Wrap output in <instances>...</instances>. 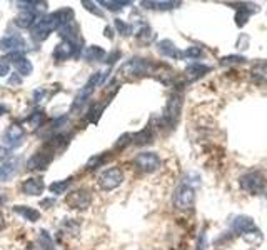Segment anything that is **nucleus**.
<instances>
[{
  "label": "nucleus",
  "mask_w": 267,
  "mask_h": 250,
  "mask_svg": "<svg viewBox=\"0 0 267 250\" xmlns=\"http://www.w3.org/2000/svg\"><path fill=\"white\" fill-rule=\"evenodd\" d=\"M70 184H72V177L64 178V180H56V182H52L50 185H48V190H50L54 195H62L68 190Z\"/></svg>",
  "instance_id": "26"
},
{
  "label": "nucleus",
  "mask_w": 267,
  "mask_h": 250,
  "mask_svg": "<svg viewBox=\"0 0 267 250\" xmlns=\"http://www.w3.org/2000/svg\"><path fill=\"white\" fill-rule=\"evenodd\" d=\"M27 124H28V127H30V130H37L38 127H42V124H44V112L37 110V112L30 114V115H28V118H27Z\"/></svg>",
  "instance_id": "31"
},
{
  "label": "nucleus",
  "mask_w": 267,
  "mask_h": 250,
  "mask_svg": "<svg viewBox=\"0 0 267 250\" xmlns=\"http://www.w3.org/2000/svg\"><path fill=\"white\" fill-rule=\"evenodd\" d=\"M28 47H27V42L24 40L18 34H12V35H6L4 38H0V50H4V52H26Z\"/></svg>",
  "instance_id": "11"
},
{
  "label": "nucleus",
  "mask_w": 267,
  "mask_h": 250,
  "mask_svg": "<svg viewBox=\"0 0 267 250\" xmlns=\"http://www.w3.org/2000/svg\"><path fill=\"white\" fill-rule=\"evenodd\" d=\"M10 74V62L7 57H0V77H7Z\"/></svg>",
  "instance_id": "38"
},
{
  "label": "nucleus",
  "mask_w": 267,
  "mask_h": 250,
  "mask_svg": "<svg viewBox=\"0 0 267 250\" xmlns=\"http://www.w3.org/2000/svg\"><path fill=\"white\" fill-rule=\"evenodd\" d=\"M40 205H42V207H46V208H50V205H54V198H46V200H42Z\"/></svg>",
  "instance_id": "41"
},
{
  "label": "nucleus",
  "mask_w": 267,
  "mask_h": 250,
  "mask_svg": "<svg viewBox=\"0 0 267 250\" xmlns=\"http://www.w3.org/2000/svg\"><path fill=\"white\" fill-rule=\"evenodd\" d=\"M107 52L98 45H88V47L84 48L82 57L87 60V62H102L106 58Z\"/></svg>",
  "instance_id": "21"
},
{
  "label": "nucleus",
  "mask_w": 267,
  "mask_h": 250,
  "mask_svg": "<svg viewBox=\"0 0 267 250\" xmlns=\"http://www.w3.org/2000/svg\"><path fill=\"white\" fill-rule=\"evenodd\" d=\"M154 38H156V34H154V30L149 27V25H144V27L137 32V40L142 42V44H150Z\"/></svg>",
  "instance_id": "30"
},
{
  "label": "nucleus",
  "mask_w": 267,
  "mask_h": 250,
  "mask_svg": "<svg viewBox=\"0 0 267 250\" xmlns=\"http://www.w3.org/2000/svg\"><path fill=\"white\" fill-rule=\"evenodd\" d=\"M239 185L244 192L250 195H259L267 187V178L260 170H252V172H247L242 175L239 178Z\"/></svg>",
  "instance_id": "1"
},
{
  "label": "nucleus",
  "mask_w": 267,
  "mask_h": 250,
  "mask_svg": "<svg viewBox=\"0 0 267 250\" xmlns=\"http://www.w3.org/2000/svg\"><path fill=\"white\" fill-rule=\"evenodd\" d=\"M54 157H56V152L48 147H44L40 150H37V152L27 160V168L34 170V172H44V170H47L48 165L54 162Z\"/></svg>",
  "instance_id": "5"
},
{
  "label": "nucleus",
  "mask_w": 267,
  "mask_h": 250,
  "mask_svg": "<svg viewBox=\"0 0 267 250\" xmlns=\"http://www.w3.org/2000/svg\"><path fill=\"white\" fill-rule=\"evenodd\" d=\"M106 37H107V38H114V28L106 27Z\"/></svg>",
  "instance_id": "43"
},
{
  "label": "nucleus",
  "mask_w": 267,
  "mask_h": 250,
  "mask_svg": "<svg viewBox=\"0 0 267 250\" xmlns=\"http://www.w3.org/2000/svg\"><path fill=\"white\" fill-rule=\"evenodd\" d=\"M130 144H132V134H124V135L118 137L116 145H114V148H116V150H124L127 145H130Z\"/></svg>",
  "instance_id": "34"
},
{
  "label": "nucleus",
  "mask_w": 267,
  "mask_h": 250,
  "mask_svg": "<svg viewBox=\"0 0 267 250\" xmlns=\"http://www.w3.org/2000/svg\"><path fill=\"white\" fill-rule=\"evenodd\" d=\"M182 104H184V100H182V95L179 92H174L169 97L166 110H164V115H162V124H164L166 127L174 128L177 125V122H179V118H180Z\"/></svg>",
  "instance_id": "3"
},
{
  "label": "nucleus",
  "mask_w": 267,
  "mask_h": 250,
  "mask_svg": "<svg viewBox=\"0 0 267 250\" xmlns=\"http://www.w3.org/2000/svg\"><path fill=\"white\" fill-rule=\"evenodd\" d=\"M26 138V128L20 124H10L4 132V144L6 148H17L24 144Z\"/></svg>",
  "instance_id": "9"
},
{
  "label": "nucleus",
  "mask_w": 267,
  "mask_h": 250,
  "mask_svg": "<svg viewBox=\"0 0 267 250\" xmlns=\"http://www.w3.org/2000/svg\"><path fill=\"white\" fill-rule=\"evenodd\" d=\"M2 204H4V198H2V197H0V205H2Z\"/></svg>",
  "instance_id": "46"
},
{
  "label": "nucleus",
  "mask_w": 267,
  "mask_h": 250,
  "mask_svg": "<svg viewBox=\"0 0 267 250\" xmlns=\"http://www.w3.org/2000/svg\"><path fill=\"white\" fill-rule=\"evenodd\" d=\"M250 78L259 85L267 84V62H257L252 65Z\"/></svg>",
  "instance_id": "23"
},
{
  "label": "nucleus",
  "mask_w": 267,
  "mask_h": 250,
  "mask_svg": "<svg viewBox=\"0 0 267 250\" xmlns=\"http://www.w3.org/2000/svg\"><path fill=\"white\" fill-rule=\"evenodd\" d=\"M210 67H207V65L200 64V62H194L190 64L189 67L186 68V77L190 80V82H194V80H199L200 77H204L206 74L210 72Z\"/></svg>",
  "instance_id": "20"
},
{
  "label": "nucleus",
  "mask_w": 267,
  "mask_h": 250,
  "mask_svg": "<svg viewBox=\"0 0 267 250\" xmlns=\"http://www.w3.org/2000/svg\"><path fill=\"white\" fill-rule=\"evenodd\" d=\"M114 27H116V30L122 35V37H128V35L132 34V25L127 24V22H124L122 18H116V20H114Z\"/></svg>",
  "instance_id": "32"
},
{
  "label": "nucleus",
  "mask_w": 267,
  "mask_h": 250,
  "mask_svg": "<svg viewBox=\"0 0 267 250\" xmlns=\"http://www.w3.org/2000/svg\"><path fill=\"white\" fill-rule=\"evenodd\" d=\"M250 14H249V8L246 7H239L236 12V24L237 27H244V25L247 24V20H249Z\"/></svg>",
  "instance_id": "33"
},
{
  "label": "nucleus",
  "mask_w": 267,
  "mask_h": 250,
  "mask_svg": "<svg viewBox=\"0 0 267 250\" xmlns=\"http://www.w3.org/2000/svg\"><path fill=\"white\" fill-rule=\"evenodd\" d=\"M7 58H8V62H10V65H14V67H16V70L22 75V77H28V75H32L34 65H32V62L24 54L12 52V54L7 55Z\"/></svg>",
  "instance_id": "12"
},
{
  "label": "nucleus",
  "mask_w": 267,
  "mask_h": 250,
  "mask_svg": "<svg viewBox=\"0 0 267 250\" xmlns=\"http://www.w3.org/2000/svg\"><path fill=\"white\" fill-rule=\"evenodd\" d=\"M246 58L242 55H227V57L220 58V65H232V64H244Z\"/></svg>",
  "instance_id": "35"
},
{
  "label": "nucleus",
  "mask_w": 267,
  "mask_h": 250,
  "mask_svg": "<svg viewBox=\"0 0 267 250\" xmlns=\"http://www.w3.org/2000/svg\"><path fill=\"white\" fill-rule=\"evenodd\" d=\"M152 64L147 58H132L127 64L122 65L120 74L124 75H134V77H139V75L150 74Z\"/></svg>",
  "instance_id": "10"
},
{
  "label": "nucleus",
  "mask_w": 267,
  "mask_h": 250,
  "mask_svg": "<svg viewBox=\"0 0 267 250\" xmlns=\"http://www.w3.org/2000/svg\"><path fill=\"white\" fill-rule=\"evenodd\" d=\"M196 202V192L189 180H182V184L174 192V205L179 210H190Z\"/></svg>",
  "instance_id": "4"
},
{
  "label": "nucleus",
  "mask_w": 267,
  "mask_h": 250,
  "mask_svg": "<svg viewBox=\"0 0 267 250\" xmlns=\"http://www.w3.org/2000/svg\"><path fill=\"white\" fill-rule=\"evenodd\" d=\"M20 190L22 194L30 195V197H38L46 190V184H44V180L40 177H28L22 182Z\"/></svg>",
  "instance_id": "15"
},
{
  "label": "nucleus",
  "mask_w": 267,
  "mask_h": 250,
  "mask_svg": "<svg viewBox=\"0 0 267 250\" xmlns=\"http://www.w3.org/2000/svg\"><path fill=\"white\" fill-rule=\"evenodd\" d=\"M14 212L18 214L20 217H24L27 222H32V224L37 222V220H40V212L34 207H28V205H16V207H14Z\"/></svg>",
  "instance_id": "25"
},
{
  "label": "nucleus",
  "mask_w": 267,
  "mask_h": 250,
  "mask_svg": "<svg viewBox=\"0 0 267 250\" xmlns=\"http://www.w3.org/2000/svg\"><path fill=\"white\" fill-rule=\"evenodd\" d=\"M232 228H234V232L239 235L259 234V230H257L256 224H254V218L247 217V215H237V217L232 220Z\"/></svg>",
  "instance_id": "13"
},
{
  "label": "nucleus",
  "mask_w": 267,
  "mask_h": 250,
  "mask_svg": "<svg viewBox=\"0 0 267 250\" xmlns=\"http://www.w3.org/2000/svg\"><path fill=\"white\" fill-rule=\"evenodd\" d=\"M157 50H159V54L164 55V57L180 58V50L176 47L172 40H160V42L157 44Z\"/></svg>",
  "instance_id": "22"
},
{
  "label": "nucleus",
  "mask_w": 267,
  "mask_h": 250,
  "mask_svg": "<svg viewBox=\"0 0 267 250\" xmlns=\"http://www.w3.org/2000/svg\"><path fill=\"white\" fill-rule=\"evenodd\" d=\"M20 82H22L20 77H17V74H14V75H12V78H10V84H17V85H20Z\"/></svg>",
  "instance_id": "42"
},
{
  "label": "nucleus",
  "mask_w": 267,
  "mask_h": 250,
  "mask_svg": "<svg viewBox=\"0 0 267 250\" xmlns=\"http://www.w3.org/2000/svg\"><path fill=\"white\" fill-rule=\"evenodd\" d=\"M154 142V127L149 124L146 128H142L140 132L132 135V144L139 145V147H144V145H149Z\"/></svg>",
  "instance_id": "19"
},
{
  "label": "nucleus",
  "mask_w": 267,
  "mask_h": 250,
  "mask_svg": "<svg viewBox=\"0 0 267 250\" xmlns=\"http://www.w3.org/2000/svg\"><path fill=\"white\" fill-rule=\"evenodd\" d=\"M140 5L150 10H170L179 7L180 2H149V0H144V2H140Z\"/></svg>",
  "instance_id": "28"
},
{
  "label": "nucleus",
  "mask_w": 267,
  "mask_h": 250,
  "mask_svg": "<svg viewBox=\"0 0 267 250\" xmlns=\"http://www.w3.org/2000/svg\"><path fill=\"white\" fill-rule=\"evenodd\" d=\"M37 14L34 12V10H30V8H26V10H22L20 14L17 15L16 17V25L18 28H32L34 25H36V22H37Z\"/></svg>",
  "instance_id": "18"
},
{
  "label": "nucleus",
  "mask_w": 267,
  "mask_h": 250,
  "mask_svg": "<svg viewBox=\"0 0 267 250\" xmlns=\"http://www.w3.org/2000/svg\"><path fill=\"white\" fill-rule=\"evenodd\" d=\"M160 157L156 152H142L134 158V167L142 174H154L160 167Z\"/></svg>",
  "instance_id": "7"
},
{
  "label": "nucleus",
  "mask_w": 267,
  "mask_h": 250,
  "mask_svg": "<svg viewBox=\"0 0 267 250\" xmlns=\"http://www.w3.org/2000/svg\"><path fill=\"white\" fill-rule=\"evenodd\" d=\"M108 158H110V155H108L107 152L94 155V157L88 158V162H87V170H97V168H100L102 165H106V164L108 162Z\"/></svg>",
  "instance_id": "27"
},
{
  "label": "nucleus",
  "mask_w": 267,
  "mask_h": 250,
  "mask_svg": "<svg viewBox=\"0 0 267 250\" xmlns=\"http://www.w3.org/2000/svg\"><path fill=\"white\" fill-rule=\"evenodd\" d=\"M122 182H124V172L118 167L106 168L98 175V187L106 190V192H110V190H116L117 187H120Z\"/></svg>",
  "instance_id": "6"
},
{
  "label": "nucleus",
  "mask_w": 267,
  "mask_h": 250,
  "mask_svg": "<svg viewBox=\"0 0 267 250\" xmlns=\"http://www.w3.org/2000/svg\"><path fill=\"white\" fill-rule=\"evenodd\" d=\"M132 2H124V0H117V2H114V0H100L98 5H104L107 10H110V12H118V10H122L124 7H128Z\"/></svg>",
  "instance_id": "29"
},
{
  "label": "nucleus",
  "mask_w": 267,
  "mask_h": 250,
  "mask_svg": "<svg viewBox=\"0 0 267 250\" xmlns=\"http://www.w3.org/2000/svg\"><path fill=\"white\" fill-rule=\"evenodd\" d=\"M57 34L60 35L62 40H68V42H74L78 45V38H80V28H78V24L76 20H72V22L66 24L64 27H60L57 30Z\"/></svg>",
  "instance_id": "16"
},
{
  "label": "nucleus",
  "mask_w": 267,
  "mask_h": 250,
  "mask_svg": "<svg viewBox=\"0 0 267 250\" xmlns=\"http://www.w3.org/2000/svg\"><path fill=\"white\" fill-rule=\"evenodd\" d=\"M82 5L86 7V10H88V12H92L94 15H97V17H104V12L98 7H96V4L94 2H88V0H84Z\"/></svg>",
  "instance_id": "39"
},
{
  "label": "nucleus",
  "mask_w": 267,
  "mask_h": 250,
  "mask_svg": "<svg viewBox=\"0 0 267 250\" xmlns=\"http://www.w3.org/2000/svg\"><path fill=\"white\" fill-rule=\"evenodd\" d=\"M6 114H8V107L4 104H0V115H6Z\"/></svg>",
  "instance_id": "45"
},
{
  "label": "nucleus",
  "mask_w": 267,
  "mask_h": 250,
  "mask_svg": "<svg viewBox=\"0 0 267 250\" xmlns=\"http://www.w3.org/2000/svg\"><path fill=\"white\" fill-rule=\"evenodd\" d=\"M106 72H96L90 75V78L87 80V84L84 85V88L80 90L82 94H86L87 97H90V95L94 94V90H96L98 85H100L104 82V78H106Z\"/></svg>",
  "instance_id": "24"
},
{
  "label": "nucleus",
  "mask_w": 267,
  "mask_h": 250,
  "mask_svg": "<svg viewBox=\"0 0 267 250\" xmlns=\"http://www.w3.org/2000/svg\"><path fill=\"white\" fill-rule=\"evenodd\" d=\"M66 204L74 210H87L92 204V194L87 188H76L67 194Z\"/></svg>",
  "instance_id": "8"
},
{
  "label": "nucleus",
  "mask_w": 267,
  "mask_h": 250,
  "mask_svg": "<svg viewBox=\"0 0 267 250\" xmlns=\"http://www.w3.org/2000/svg\"><path fill=\"white\" fill-rule=\"evenodd\" d=\"M78 45L74 42H68V40H62L60 44L56 45L54 48V58L58 60V62H64V60H68L74 55H77L78 52Z\"/></svg>",
  "instance_id": "14"
},
{
  "label": "nucleus",
  "mask_w": 267,
  "mask_h": 250,
  "mask_svg": "<svg viewBox=\"0 0 267 250\" xmlns=\"http://www.w3.org/2000/svg\"><path fill=\"white\" fill-rule=\"evenodd\" d=\"M7 158H8V148H6V147H2V145H0V164L6 162Z\"/></svg>",
  "instance_id": "40"
},
{
  "label": "nucleus",
  "mask_w": 267,
  "mask_h": 250,
  "mask_svg": "<svg viewBox=\"0 0 267 250\" xmlns=\"http://www.w3.org/2000/svg\"><path fill=\"white\" fill-rule=\"evenodd\" d=\"M182 57H190V58H200L202 57V50L199 47H189L184 52H180V58Z\"/></svg>",
  "instance_id": "36"
},
{
  "label": "nucleus",
  "mask_w": 267,
  "mask_h": 250,
  "mask_svg": "<svg viewBox=\"0 0 267 250\" xmlns=\"http://www.w3.org/2000/svg\"><path fill=\"white\" fill-rule=\"evenodd\" d=\"M18 170V158L8 157L6 162L0 164V182H8Z\"/></svg>",
  "instance_id": "17"
},
{
  "label": "nucleus",
  "mask_w": 267,
  "mask_h": 250,
  "mask_svg": "<svg viewBox=\"0 0 267 250\" xmlns=\"http://www.w3.org/2000/svg\"><path fill=\"white\" fill-rule=\"evenodd\" d=\"M48 95H50V94L47 92L46 87H40V88L34 90V100H36V102H46V100L48 98Z\"/></svg>",
  "instance_id": "37"
},
{
  "label": "nucleus",
  "mask_w": 267,
  "mask_h": 250,
  "mask_svg": "<svg viewBox=\"0 0 267 250\" xmlns=\"http://www.w3.org/2000/svg\"><path fill=\"white\" fill-rule=\"evenodd\" d=\"M4 227H6V217H4V214L0 212V232L4 230Z\"/></svg>",
  "instance_id": "44"
},
{
  "label": "nucleus",
  "mask_w": 267,
  "mask_h": 250,
  "mask_svg": "<svg viewBox=\"0 0 267 250\" xmlns=\"http://www.w3.org/2000/svg\"><path fill=\"white\" fill-rule=\"evenodd\" d=\"M57 28H58V22H57L56 12H52L37 20L36 25L30 28V37L36 40V42H44V40H47L48 35Z\"/></svg>",
  "instance_id": "2"
}]
</instances>
